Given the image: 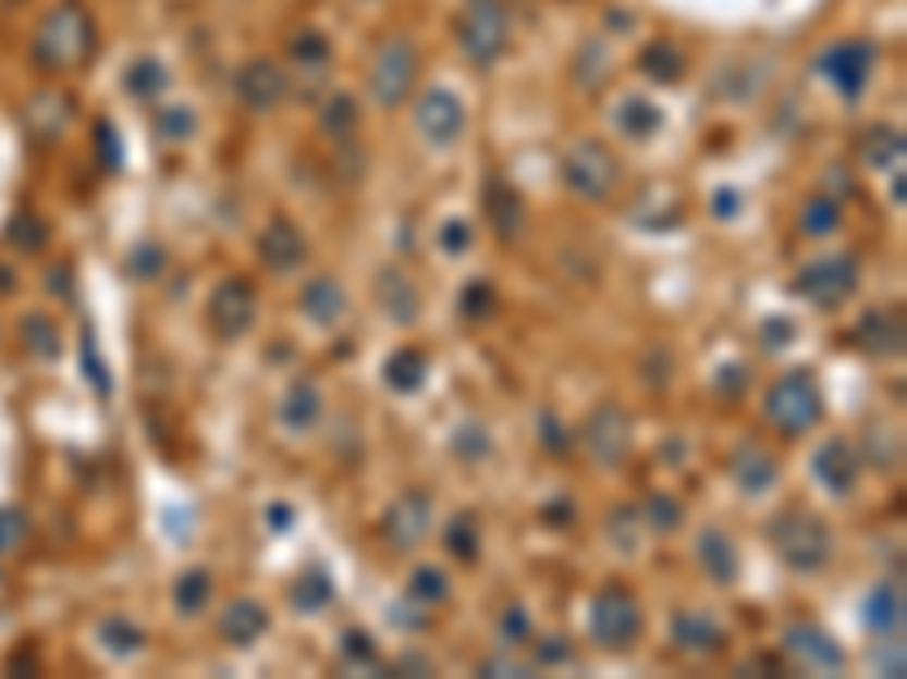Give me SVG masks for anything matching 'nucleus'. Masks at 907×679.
<instances>
[{
  "instance_id": "f257e3e1",
  "label": "nucleus",
  "mask_w": 907,
  "mask_h": 679,
  "mask_svg": "<svg viewBox=\"0 0 907 679\" xmlns=\"http://www.w3.org/2000/svg\"><path fill=\"white\" fill-rule=\"evenodd\" d=\"M96 50V18L82 0H64L54 5L41 27H37V41H33V64L41 73H69V69H82L87 54Z\"/></svg>"
},
{
  "instance_id": "f03ea898",
  "label": "nucleus",
  "mask_w": 907,
  "mask_h": 679,
  "mask_svg": "<svg viewBox=\"0 0 907 679\" xmlns=\"http://www.w3.org/2000/svg\"><path fill=\"white\" fill-rule=\"evenodd\" d=\"M767 540H772V548L781 553V561L789 566V571H821V566L831 561L835 553V540H831V526L821 521L817 513H808V507H785V513L772 517V526H767Z\"/></svg>"
},
{
  "instance_id": "7ed1b4c3",
  "label": "nucleus",
  "mask_w": 907,
  "mask_h": 679,
  "mask_svg": "<svg viewBox=\"0 0 907 679\" xmlns=\"http://www.w3.org/2000/svg\"><path fill=\"white\" fill-rule=\"evenodd\" d=\"M563 182L572 195H581L590 205H603V200H613L622 186V163L609 146H599V140H572L563 150Z\"/></svg>"
},
{
  "instance_id": "20e7f679",
  "label": "nucleus",
  "mask_w": 907,
  "mask_h": 679,
  "mask_svg": "<svg viewBox=\"0 0 907 679\" xmlns=\"http://www.w3.org/2000/svg\"><path fill=\"white\" fill-rule=\"evenodd\" d=\"M640 598L626 584H603L590 607V639L603 653H630L640 639Z\"/></svg>"
},
{
  "instance_id": "39448f33",
  "label": "nucleus",
  "mask_w": 907,
  "mask_h": 679,
  "mask_svg": "<svg viewBox=\"0 0 907 679\" xmlns=\"http://www.w3.org/2000/svg\"><path fill=\"white\" fill-rule=\"evenodd\" d=\"M414 82H418V46H414V37L391 33L387 41L377 46V54H372L368 96L381 109H395V104H404L408 91H414Z\"/></svg>"
},
{
  "instance_id": "423d86ee",
  "label": "nucleus",
  "mask_w": 907,
  "mask_h": 679,
  "mask_svg": "<svg viewBox=\"0 0 907 679\" xmlns=\"http://www.w3.org/2000/svg\"><path fill=\"white\" fill-rule=\"evenodd\" d=\"M458 46L477 69H490L508 50V10L504 0H467L458 14Z\"/></svg>"
},
{
  "instance_id": "0eeeda50",
  "label": "nucleus",
  "mask_w": 907,
  "mask_h": 679,
  "mask_svg": "<svg viewBox=\"0 0 907 679\" xmlns=\"http://www.w3.org/2000/svg\"><path fill=\"white\" fill-rule=\"evenodd\" d=\"M767 421L785 435V440H799L808 435L817 421H821V394H817V381L808 372H789L781 376L772 390H767Z\"/></svg>"
},
{
  "instance_id": "6e6552de",
  "label": "nucleus",
  "mask_w": 907,
  "mask_h": 679,
  "mask_svg": "<svg viewBox=\"0 0 907 679\" xmlns=\"http://www.w3.org/2000/svg\"><path fill=\"white\" fill-rule=\"evenodd\" d=\"M255 318H259V295H255L250 281H245V276H223V281H218L209 304H205L209 331L223 340V345H232V340L250 335Z\"/></svg>"
},
{
  "instance_id": "1a4fd4ad",
  "label": "nucleus",
  "mask_w": 907,
  "mask_h": 679,
  "mask_svg": "<svg viewBox=\"0 0 907 679\" xmlns=\"http://www.w3.org/2000/svg\"><path fill=\"white\" fill-rule=\"evenodd\" d=\"M581 448L595 467H622L630 458V417L622 404L603 399L599 408H590V417L581 421Z\"/></svg>"
},
{
  "instance_id": "9d476101",
  "label": "nucleus",
  "mask_w": 907,
  "mask_h": 679,
  "mask_svg": "<svg viewBox=\"0 0 907 679\" xmlns=\"http://www.w3.org/2000/svg\"><path fill=\"white\" fill-rule=\"evenodd\" d=\"M794 291H799L808 304H817V308H839L848 295L858 291V259H848V254L817 259L812 268H804L799 281H794Z\"/></svg>"
},
{
  "instance_id": "9b49d317",
  "label": "nucleus",
  "mask_w": 907,
  "mask_h": 679,
  "mask_svg": "<svg viewBox=\"0 0 907 679\" xmlns=\"http://www.w3.org/2000/svg\"><path fill=\"white\" fill-rule=\"evenodd\" d=\"M427 530H431V494L422 490H404L381 517V540H387L391 553H414L427 540Z\"/></svg>"
},
{
  "instance_id": "f8f14e48",
  "label": "nucleus",
  "mask_w": 907,
  "mask_h": 679,
  "mask_svg": "<svg viewBox=\"0 0 907 679\" xmlns=\"http://www.w3.org/2000/svg\"><path fill=\"white\" fill-rule=\"evenodd\" d=\"M781 647L785 653L799 662V666H808V670H817V675H835V670H844V647L821 630V626H812V620H789V626L781 630Z\"/></svg>"
},
{
  "instance_id": "ddd939ff",
  "label": "nucleus",
  "mask_w": 907,
  "mask_h": 679,
  "mask_svg": "<svg viewBox=\"0 0 907 679\" xmlns=\"http://www.w3.org/2000/svg\"><path fill=\"white\" fill-rule=\"evenodd\" d=\"M286 96H291V82H286V69H282L278 60H268V54H255V60H245V64H241V73H236V100L250 109V113L278 109Z\"/></svg>"
},
{
  "instance_id": "4468645a",
  "label": "nucleus",
  "mask_w": 907,
  "mask_h": 679,
  "mask_svg": "<svg viewBox=\"0 0 907 679\" xmlns=\"http://www.w3.org/2000/svg\"><path fill=\"white\" fill-rule=\"evenodd\" d=\"M871 64H875V50L867 41H835L831 50H821L817 54V73L835 82V91L839 96H862L867 87V77H871Z\"/></svg>"
},
{
  "instance_id": "2eb2a0df",
  "label": "nucleus",
  "mask_w": 907,
  "mask_h": 679,
  "mask_svg": "<svg viewBox=\"0 0 907 679\" xmlns=\"http://www.w3.org/2000/svg\"><path fill=\"white\" fill-rule=\"evenodd\" d=\"M414 123L422 132L427 146H454L467 127V113L458 104V96H450L445 87H431L418 96V109H414Z\"/></svg>"
},
{
  "instance_id": "dca6fc26",
  "label": "nucleus",
  "mask_w": 907,
  "mask_h": 679,
  "mask_svg": "<svg viewBox=\"0 0 907 679\" xmlns=\"http://www.w3.org/2000/svg\"><path fill=\"white\" fill-rule=\"evenodd\" d=\"M858 476H862V453L848 444L844 435H831L826 444L812 453V480H817V485L826 490V494L844 498L848 490L858 485Z\"/></svg>"
},
{
  "instance_id": "f3484780",
  "label": "nucleus",
  "mask_w": 907,
  "mask_h": 679,
  "mask_svg": "<svg viewBox=\"0 0 907 679\" xmlns=\"http://www.w3.org/2000/svg\"><path fill=\"white\" fill-rule=\"evenodd\" d=\"M481 209H486V222L490 232L500 236L504 245H517L522 232H527V205H522V195L508 177H486V190H481Z\"/></svg>"
},
{
  "instance_id": "a211bd4d",
  "label": "nucleus",
  "mask_w": 907,
  "mask_h": 679,
  "mask_svg": "<svg viewBox=\"0 0 907 679\" xmlns=\"http://www.w3.org/2000/svg\"><path fill=\"white\" fill-rule=\"evenodd\" d=\"M305 254H309L305 232H299V226L291 218H282V213L259 232V259L272 272H295L299 263H305Z\"/></svg>"
},
{
  "instance_id": "6ab92c4d",
  "label": "nucleus",
  "mask_w": 907,
  "mask_h": 679,
  "mask_svg": "<svg viewBox=\"0 0 907 679\" xmlns=\"http://www.w3.org/2000/svg\"><path fill=\"white\" fill-rule=\"evenodd\" d=\"M377 304L395 326H414L422 318V291L414 276H404L400 268H381L377 272Z\"/></svg>"
},
{
  "instance_id": "aec40b11",
  "label": "nucleus",
  "mask_w": 907,
  "mask_h": 679,
  "mask_svg": "<svg viewBox=\"0 0 907 679\" xmlns=\"http://www.w3.org/2000/svg\"><path fill=\"white\" fill-rule=\"evenodd\" d=\"M854 345L871 358H898L903 354V313L898 308H871L854 326Z\"/></svg>"
},
{
  "instance_id": "412c9836",
  "label": "nucleus",
  "mask_w": 907,
  "mask_h": 679,
  "mask_svg": "<svg viewBox=\"0 0 907 679\" xmlns=\"http://www.w3.org/2000/svg\"><path fill=\"white\" fill-rule=\"evenodd\" d=\"M672 647H681V653H690V657L722 653V647H726V630L708 612H676L672 616Z\"/></svg>"
},
{
  "instance_id": "4be33fe9",
  "label": "nucleus",
  "mask_w": 907,
  "mask_h": 679,
  "mask_svg": "<svg viewBox=\"0 0 907 679\" xmlns=\"http://www.w3.org/2000/svg\"><path fill=\"white\" fill-rule=\"evenodd\" d=\"M23 123L33 132V140H60L73 123V100L64 91H37L23 104Z\"/></svg>"
},
{
  "instance_id": "5701e85b",
  "label": "nucleus",
  "mask_w": 907,
  "mask_h": 679,
  "mask_svg": "<svg viewBox=\"0 0 907 679\" xmlns=\"http://www.w3.org/2000/svg\"><path fill=\"white\" fill-rule=\"evenodd\" d=\"M345 308H350V299L341 291V281L327 276V272L309 276L305 291H299V313H305L309 322H318V326H336L345 318Z\"/></svg>"
},
{
  "instance_id": "b1692460",
  "label": "nucleus",
  "mask_w": 907,
  "mask_h": 679,
  "mask_svg": "<svg viewBox=\"0 0 907 679\" xmlns=\"http://www.w3.org/2000/svg\"><path fill=\"white\" fill-rule=\"evenodd\" d=\"M218 634H223L232 647H250L268 634V607L259 598H236L228 603V612L218 616Z\"/></svg>"
},
{
  "instance_id": "393cba45",
  "label": "nucleus",
  "mask_w": 907,
  "mask_h": 679,
  "mask_svg": "<svg viewBox=\"0 0 907 679\" xmlns=\"http://www.w3.org/2000/svg\"><path fill=\"white\" fill-rule=\"evenodd\" d=\"M318 417H322L318 381H309V376L291 381L286 394H282V404H278V421L286 431H309V427H318Z\"/></svg>"
},
{
  "instance_id": "a878e982",
  "label": "nucleus",
  "mask_w": 907,
  "mask_h": 679,
  "mask_svg": "<svg viewBox=\"0 0 907 679\" xmlns=\"http://www.w3.org/2000/svg\"><path fill=\"white\" fill-rule=\"evenodd\" d=\"M776 471H781L776 458L762 444H745L731 458V476H735V485L745 490V494H767V490L776 485Z\"/></svg>"
},
{
  "instance_id": "bb28decb",
  "label": "nucleus",
  "mask_w": 907,
  "mask_h": 679,
  "mask_svg": "<svg viewBox=\"0 0 907 679\" xmlns=\"http://www.w3.org/2000/svg\"><path fill=\"white\" fill-rule=\"evenodd\" d=\"M862 620L875 639H898L903 634V589L898 584H875L862 607Z\"/></svg>"
},
{
  "instance_id": "cd10ccee",
  "label": "nucleus",
  "mask_w": 907,
  "mask_h": 679,
  "mask_svg": "<svg viewBox=\"0 0 907 679\" xmlns=\"http://www.w3.org/2000/svg\"><path fill=\"white\" fill-rule=\"evenodd\" d=\"M699 566L708 571V580L735 584V576H739V557H735V544H731V534H726V530L708 526V530L699 534Z\"/></svg>"
},
{
  "instance_id": "c85d7f7f",
  "label": "nucleus",
  "mask_w": 907,
  "mask_h": 679,
  "mask_svg": "<svg viewBox=\"0 0 907 679\" xmlns=\"http://www.w3.org/2000/svg\"><path fill=\"white\" fill-rule=\"evenodd\" d=\"M381 376H387V385H391L395 394H414V390H422V381H427V354L414 349V345H404V349H395V354L387 358Z\"/></svg>"
},
{
  "instance_id": "c756f323",
  "label": "nucleus",
  "mask_w": 907,
  "mask_h": 679,
  "mask_svg": "<svg viewBox=\"0 0 907 679\" xmlns=\"http://www.w3.org/2000/svg\"><path fill=\"white\" fill-rule=\"evenodd\" d=\"M318 127L332 140H354V127H359V100L345 96V91L327 96L322 109H318Z\"/></svg>"
},
{
  "instance_id": "7c9ffc66",
  "label": "nucleus",
  "mask_w": 907,
  "mask_h": 679,
  "mask_svg": "<svg viewBox=\"0 0 907 679\" xmlns=\"http://www.w3.org/2000/svg\"><path fill=\"white\" fill-rule=\"evenodd\" d=\"M291 60H295L299 73L322 77L327 69H332V41H327L318 27H305V33H295V41H291Z\"/></svg>"
},
{
  "instance_id": "2f4dec72",
  "label": "nucleus",
  "mask_w": 907,
  "mask_h": 679,
  "mask_svg": "<svg viewBox=\"0 0 907 679\" xmlns=\"http://www.w3.org/2000/svg\"><path fill=\"white\" fill-rule=\"evenodd\" d=\"M640 521H645L653 534H672V530H681V521H685V507H681V498L667 494V490H649L645 503H640Z\"/></svg>"
},
{
  "instance_id": "473e14b6",
  "label": "nucleus",
  "mask_w": 907,
  "mask_h": 679,
  "mask_svg": "<svg viewBox=\"0 0 907 679\" xmlns=\"http://www.w3.org/2000/svg\"><path fill=\"white\" fill-rule=\"evenodd\" d=\"M327 603H332V576H327L322 566L299 571L295 584H291V607L295 612H322Z\"/></svg>"
},
{
  "instance_id": "72a5a7b5",
  "label": "nucleus",
  "mask_w": 907,
  "mask_h": 679,
  "mask_svg": "<svg viewBox=\"0 0 907 679\" xmlns=\"http://www.w3.org/2000/svg\"><path fill=\"white\" fill-rule=\"evenodd\" d=\"M209 593H213L209 566H191V571H182L177 584H173V603H177L182 616H200L205 603H209Z\"/></svg>"
},
{
  "instance_id": "f704fd0d",
  "label": "nucleus",
  "mask_w": 907,
  "mask_h": 679,
  "mask_svg": "<svg viewBox=\"0 0 907 679\" xmlns=\"http://www.w3.org/2000/svg\"><path fill=\"white\" fill-rule=\"evenodd\" d=\"M862 159L871 168H885V173H898L903 168V132L898 127H871L862 140Z\"/></svg>"
},
{
  "instance_id": "c9c22d12",
  "label": "nucleus",
  "mask_w": 907,
  "mask_h": 679,
  "mask_svg": "<svg viewBox=\"0 0 907 679\" xmlns=\"http://www.w3.org/2000/svg\"><path fill=\"white\" fill-rule=\"evenodd\" d=\"M450 598V576L445 566H414V576H408V603H422V607H441Z\"/></svg>"
},
{
  "instance_id": "e433bc0d",
  "label": "nucleus",
  "mask_w": 907,
  "mask_h": 679,
  "mask_svg": "<svg viewBox=\"0 0 907 679\" xmlns=\"http://www.w3.org/2000/svg\"><path fill=\"white\" fill-rule=\"evenodd\" d=\"M450 448H454L458 462L477 467V462H486L490 453H494V440H490V431L481 427V421H458L454 435H450Z\"/></svg>"
},
{
  "instance_id": "4c0bfd02",
  "label": "nucleus",
  "mask_w": 907,
  "mask_h": 679,
  "mask_svg": "<svg viewBox=\"0 0 907 679\" xmlns=\"http://www.w3.org/2000/svg\"><path fill=\"white\" fill-rule=\"evenodd\" d=\"M617 127H622L626 136H649V132L663 127V109H658L653 100H645V96H630V100H622V109H617Z\"/></svg>"
},
{
  "instance_id": "58836bf2",
  "label": "nucleus",
  "mask_w": 907,
  "mask_h": 679,
  "mask_svg": "<svg viewBox=\"0 0 907 679\" xmlns=\"http://www.w3.org/2000/svg\"><path fill=\"white\" fill-rule=\"evenodd\" d=\"M19 340L37 358H54V354H60V326H54V318H46V313H27L19 322Z\"/></svg>"
},
{
  "instance_id": "ea45409f",
  "label": "nucleus",
  "mask_w": 907,
  "mask_h": 679,
  "mask_svg": "<svg viewBox=\"0 0 907 679\" xmlns=\"http://www.w3.org/2000/svg\"><path fill=\"white\" fill-rule=\"evenodd\" d=\"M494 308H500V295H494V286H490L486 276H473L458 291V313H463V322H486V318H494Z\"/></svg>"
},
{
  "instance_id": "a19ab883",
  "label": "nucleus",
  "mask_w": 907,
  "mask_h": 679,
  "mask_svg": "<svg viewBox=\"0 0 907 679\" xmlns=\"http://www.w3.org/2000/svg\"><path fill=\"white\" fill-rule=\"evenodd\" d=\"M96 634H100V643L109 647V653H119V657L142 653V643H146V634L136 630L127 616H105L100 626H96Z\"/></svg>"
},
{
  "instance_id": "79ce46f5",
  "label": "nucleus",
  "mask_w": 907,
  "mask_h": 679,
  "mask_svg": "<svg viewBox=\"0 0 907 679\" xmlns=\"http://www.w3.org/2000/svg\"><path fill=\"white\" fill-rule=\"evenodd\" d=\"M123 87H127V96H136V100H155V96H163V87H169V73H163L159 60H136V64L123 73Z\"/></svg>"
},
{
  "instance_id": "37998d69",
  "label": "nucleus",
  "mask_w": 907,
  "mask_h": 679,
  "mask_svg": "<svg viewBox=\"0 0 907 679\" xmlns=\"http://www.w3.org/2000/svg\"><path fill=\"white\" fill-rule=\"evenodd\" d=\"M46 240H50L46 218H37L33 209H19V213H14V222H10V245H14L19 254H41V249H46Z\"/></svg>"
},
{
  "instance_id": "c03bdc74",
  "label": "nucleus",
  "mask_w": 907,
  "mask_h": 679,
  "mask_svg": "<svg viewBox=\"0 0 907 679\" xmlns=\"http://www.w3.org/2000/svg\"><path fill=\"white\" fill-rule=\"evenodd\" d=\"M640 69H645L653 82H672V77L685 73V60H681V50H676V46L653 41V46H645V54H640Z\"/></svg>"
},
{
  "instance_id": "a18cd8bd",
  "label": "nucleus",
  "mask_w": 907,
  "mask_h": 679,
  "mask_svg": "<svg viewBox=\"0 0 907 679\" xmlns=\"http://www.w3.org/2000/svg\"><path fill=\"white\" fill-rule=\"evenodd\" d=\"M445 548L458 557V561H477V553H481V530H477V517H454L450 526H445Z\"/></svg>"
},
{
  "instance_id": "49530a36",
  "label": "nucleus",
  "mask_w": 907,
  "mask_h": 679,
  "mask_svg": "<svg viewBox=\"0 0 907 679\" xmlns=\"http://www.w3.org/2000/svg\"><path fill=\"white\" fill-rule=\"evenodd\" d=\"M799 226H804L808 236H831L835 226H839V205L831 200V195H817V200H808V205H804Z\"/></svg>"
},
{
  "instance_id": "de8ad7c7",
  "label": "nucleus",
  "mask_w": 907,
  "mask_h": 679,
  "mask_svg": "<svg viewBox=\"0 0 907 679\" xmlns=\"http://www.w3.org/2000/svg\"><path fill=\"white\" fill-rule=\"evenodd\" d=\"M636 526H640V513H636V507H630V503L613 507V513H609V540H613L622 553H636V548H640V530H636Z\"/></svg>"
},
{
  "instance_id": "09e8293b",
  "label": "nucleus",
  "mask_w": 907,
  "mask_h": 679,
  "mask_svg": "<svg viewBox=\"0 0 907 679\" xmlns=\"http://www.w3.org/2000/svg\"><path fill=\"white\" fill-rule=\"evenodd\" d=\"M163 263H169V254H163L155 240H142V245L127 254V272H132L136 281H155V276L163 272Z\"/></svg>"
},
{
  "instance_id": "8fccbe9b",
  "label": "nucleus",
  "mask_w": 907,
  "mask_h": 679,
  "mask_svg": "<svg viewBox=\"0 0 907 679\" xmlns=\"http://www.w3.org/2000/svg\"><path fill=\"white\" fill-rule=\"evenodd\" d=\"M82 367H87V376H91V385H96L100 399H109L114 381H109V367H105V358H100V349H96V335H91V331H82Z\"/></svg>"
},
{
  "instance_id": "3c124183",
  "label": "nucleus",
  "mask_w": 907,
  "mask_h": 679,
  "mask_svg": "<svg viewBox=\"0 0 907 679\" xmlns=\"http://www.w3.org/2000/svg\"><path fill=\"white\" fill-rule=\"evenodd\" d=\"M540 444H544L549 458H567V453H572L576 440H572V431L559 421V412H540Z\"/></svg>"
},
{
  "instance_id": "603ef678",
  "label": "nucleus",
  "mask_w": 907,
  "mask_h": 679,
  "mask_svg": "<svg viewBox=\"0 0 907 679\" xmlns=\"http://www.w3.org/2000/svg\"><path fill=\"white\" fill-rule=\"evenodd\" d=\"M155 132H159L163 140H186L191 132H196V113L182 109V104H169V109H163L159 119H155Z\"/></svg>"
},
{
  "instance_id": "864d4df0",
  "label": "nucleus",
  "mask_w": 907,
  "mask_h": 679,
  "mask_svg": "<svg viewBox=\"0 0 907 679\" xmlns=\"http://www.w3.org/2000/svg\"><path fill=\"white\" fill-rule=\"evenodd\" d=\"M500 643L504 647H522V643H531V616H527V607H504V616H500Z\"/></svg>"
},
{
  "instance_id": "5fc2aeb1",
  "label": "nucleus",
  "mask_w": 907,
  "mask_h": 679,
  "mask_svg": "<svg viewBox=\"0 0 907 679\" xmlns=\"http://www.w3.org/2000/svg\"><path fill=\"white\" fill-rule=\"evenodd\" d=\"M536 662H540V666H567V662H572V643L559 639V634L536 639Z\"/></svg>"
},
{
  "instance_id": "6e6d98bb",
  "label": "nucleus",
  "mask_w": 907,
  "mask_h": 679,
  "mask_svg": "<svg viewBox=\"0 0 907 679\" xmlns=\"http://www.w3.org/2000/svg\"><path fill=\"white\" fill-rule=\"evenodd\" d=\"M341 657H345V662H372V657H377V647H372V639H368L364 630H345V634H341Z\"/></svg>"
},
{
  "instance_id": "4d7b16f0",
  "label": "nucleus",
  "mask_w": 907,
  "mask_h": 679,
  "mask_svg": "<svg viewBox=\"0 0 907 679\" xmlns=\"http://www.w3.org/2000/svg\"><path fill=\"white\" fill-rule=\"evenodd\" d=\"M19 544H23V517L0 507V553H14Z\"/></svg>"
},
{
  "instance_id": "13d9d810",
  "label": "nucleus",
  "mask_w": 907,
  "mask_h": 679,
  "mask_svg": "<svg viewBox=\"0 0 907 679\" xmlns=\"http://www.w3.org/2000/svg\"><path fill=\"white\" fill-rule=\"evenodd\" d=\"M739 390H749V372H745V367H726V372L718 376V394H722V399H735Z\"/></svg>"
},
{
  "instance_id": "bf43d9fd",
  "label": "nucleus",
  "mask_w": 907,
  "mask_h": 679,
  "mask_svg": "<svg viewBox=\"0 0 907 679\" xmlns=\"http://www.w3.org/2000/svg\"><path fill=\"white\" fill-rule=\"evenodd\" d=\"M441 245H445V254H463L467 245H473V232H467V222H450L445 232H441Z\"/></svg>"
},
{
  "instance_id": "052dcab7",
  "label": "nucleus",
  "mask_w": 907,
  "mask_h": 679,
  "mask_svg": "<svg viewBox=\"0 0 907 679\" xmlns=\"http://www.w3.org/2000/svg\"><path fill=\"white\" fill-rule=\"evenodd\" d=\"M875 666L890 670V675H903V647H898V639H894V653H890L885 639H881V653H875Z\"/></svg>"
},
{
  "instance_id": "680f3d73",
  "label": "nucleus",
  "mask_w": 907,
  "mask_h": 679,
  "mask_svg": "<svg viewBox=\"0 0 907 679\" xmlns=\"http://www.w3.org/2000/svg\"><path fill=\"white\" fill-rule=\"evenodd\" d=\"M481 670H486V675H522V666H517V662H508V657H490Z\"/></svg>"
},
{
  "instance_id": "e2e57ef3",
  "label": "nucleus",
  "mask_w": 907,
  "mask_h": 679,
  "mask_svg": "<svg viewBox=\"0 0 907 679\" xmlns=\"http://www.w3.org/2000/svg\"><path fill=\"white\" fill-rule=\"evenodd\" d=\"M100 150H105V163H109V168L119 163V146H114V132H109L105 123H100Z\"/></svg>"
},
{
  "instance_id": "0e129e2a",
  "label": "nucleus",
  "mask_w": 907,
  "mask_h": 679,
  "mask_svg": "<svg viewBox=\"0 0 907 679\" xmlns=\"http://www.w3.org/2000/svg\"><path fill=\"white\" fill-rule=\"evenodd\" d=\"M46 286H50V291H60V295H69V268H54Z\"/></svg>"
},
{
  "instance_id": "69168bd1",
  "label": "nucleus",
  "mask_w": 907,
  "mask_h": 679,
  "mask_svg": "<svg viewBox=\"0 0 907 679\" xmlns=\"http://www.w3.org/2000/svg\"><path fill=\"white\" fill-rule=\"evenodd\" d=\"M268 526H291V507H286V503L268 507Z\"/></svg>"
},
{
  "instance_id": "338daca9",
  "label": "nucleus",
  "mask_w": 907,
  "mask_h": 679,
  "mask_svg": "<svg viewBox=\"0 0 907 679\" xmlns=\"http://www.w3.org/2000/svg\"><path fill=\"white\" fill-rule=\"evenodd\" d=\"M718 218H735V190H722L718 195Z\"/></svg>"
},
{
  "instance_id": "774afa93",
  "label": "nucleus",
  "mask_w": 907,
  "mask_h": 679,
  "mask_svg": "<svg viewBox=\"0 0 907 679\" xmlns=\"http://www.w3.org/2000/svg\"><path fill=\"white\" fill-rule=\"evenodd\" d=\"M5 276H10V272L0 268V295H10V291H14V281H5Z\"/></svg>"
}]
</instances>
